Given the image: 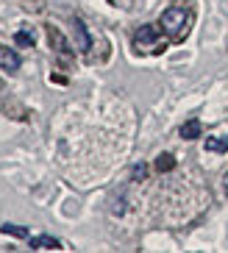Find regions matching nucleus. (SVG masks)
Masks as SVG:
<instances>
[{
    "instance_id": "1",
    "label": "nucleus",
    "mask_w": 228,
    "mask_h": 253,
    "mask_svg": "<svg viewBox=\"0 0 228 253\" xmlns=\"http://www.w3.org/2000/svg\"><path fill=\"white\" fill-rule=\"evenodd\" d=\"M159 25H162V31L167 34L170 39H181L186 34V25H189V11L181 8V6H170L167 11L162 14Z\"/></svg>"
},
{
    "instance_id": "2",
    "label": "nucleus",
    "mask_w": 228,
    "mask_h": 253,
    "mask_svg": "<svg viewBox=\"0 0 228 253\" xmlns=\"http://www.w3.org/2000/svg\"><path fill=\"white\" fill-rule=\"evenodd\" d=\"M159 31L162 28H156V25H142L139 31H137V37H134V45L139 47H147V45H156L159 42Z\"/></svg>"
},
{
    "instance_id": "3",
    "label": "nucleus",
    "mask_w": 228,
    "mask_h": 253,
    "mask_svg": "<svg viewBox=\"0 0 228 253\" xmlns=\"http://www.w3.org/2000/svg\"><path fill=\"white\" fill-rule=\"evenodd\" d=\"M0 70H6V73H17L20 70V56L6 45H0Z\"/></svg>"
},
{
    "instance_id": "4",
    "label": "nucleus",
    "mask_w": 228,
    "mask_h": 253,
    "mask_svg": "<svg viewBox=\"0 0 228 253\" xmlns=\"http://www.w3.org/2000/svg\"><path fill=\"white\" fill-rule=\"evenodd\" d=\"M28 242H31V248H34V251H59V248H61L59 239H56V237H47V234L28 237Z\"/></svg>"
},
{
    "instance_id": "5",
    "label": "nucleus",
    "mask_w": 228,
    "mask_h": 253,
    "mask_svg": "<svg viewBox=\"0 0 228 253\" xmlns=\"http://www.w3.org/2000/svg\"><path fill=\"white\" fill-rule=\"evenodd\" d=\"M75 47L81 53H87L89 47H92V39H89V31H87V25L81 23V20H75Z\"/></svg>"
},
{
    "instance_id": "6",
    "label": "nucleus",
    "mask_w": 228,
    "mask_h": 253,
    "mask_svg": "<svg viewBox=\"0 0 228 253\" xmlns=\"http://www.w3.org/2000/svg\"><path fill=\"white\" fill-rule=\"evenodd\" d=\"M178 134H181V139H198L203 134V126H200V120H189L178 128Z\"/></svg>"
},
{
    "instance_id": "7",
    "label": "nucleus",
    "mask_w": 228,
    "mask_h": 253,
    "mask_svg": "<svg viewBox=\"0 0 228 253\" xmlns=\"http://www.w3.org/2000/svg\"><path fill=\"white\" fill-rule=\"evenodd\" d=\"M206 150H209V153H226V150H228V136H209V139H206Z\"/></svg>"
},
{
    "instance_id": "8",
    "label": "nucleus",
    "mask_w": 228,
    "mask_h": 253,
    "mask_svg": "<svg viewBox=\"0 0 228 253\" xmlns=\"http://www.w3.org/2000/svg\"><path fill=\"white\" fill-rule=\"evenodd\" d=\"M173 167H176V159L170 156V153H162V156L156 159V170L159 172H170Z\"/></svg>"
},
{
    "instance_id": "9",
    "label": "nucleus",
    "mask_w": 228,
    "mask_h": 253,
    "mask_svg": "<svg viewBox=\"0 0 228 253\" xmlns=\"http://www.w3.org/2000/svg\"><path fill=\"white\" fill-rule=\"evenodd\" d=\"M47 37H50V42H53V47L59 53H67V42H64V37H61L56 28H47Z\"/></svg>"
},
{
    "instance_id": "10",
    "label": "nucleus",
    "mask_w": 228,
    "mask_h": 253,
    "mask_svg": "<svg viewBox=\"0 0 228 253\" xmlns=\"http://www.w3.org/2000/svg\"><path fill=\"white\" fill-rule=\"evenodd\" d=\"M3 234H8V237H17V239H28V228L25 225H3Z\"/></svg>"
},
{
    "instance_id": "11",
    "label": "nucleus",
    "mask_w": 228,
    "mask_h": 253,
    "mask_svg": "<svg viewBox=\"0 0 228 253\" xmlns=\"http://www.w3.org/2000/svg\"><path fill=\"white\" fill-rule=\"evenodd\" d=\"M14 42H17V45H22V47H31V45H34V34H28V31H17Z\"/></svg>"
},
{
    "instance_id": "12",
    "label": "nucleus",
    "mask_w": 228,
    "mask_h": 253,
    "mask_svg": "<svg viewBox=\"0 0 228 253\" xmlns=\"http://www.w3.org/2000/svg\"><path fill=\"white\" fill-rule=\"evenodd\" d=\"M139 178H145V164H137L134 167V181H139Z\"/></svg>"
},
{
    "instance_id": "13",
    "label": "nucleus",
    "mask_w": 228,
    "mask_h": 253,
    "mask_svg": "<svg viewBox=\"0 0 228 253\" xmlns=\"http://www.w3.org/2000/svg\"><path fill=\"white\" fill-rule=\"evenodd\" d=\"M226 192H228V175H226Z\"/></svg>"
}]
</instances>
